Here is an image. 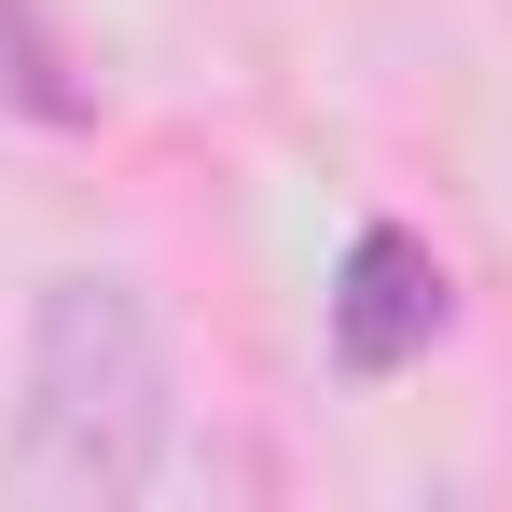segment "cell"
Instances as JSON below:
<instances>
[{
	"instance_id": "6da1fadb",
	"label": "cell",
	"mask_w": 512,
	"mask_h": 512,
	"mask_svg": "<svg viewBox=\"0 0 512 512\" xmlns=\"http://www.w3.org/2000/svg\"><path fill=\"white\" fill-rule=\"evenodd\" d=\"M14 471L42 499H139L167 471V333L125 277H42L28 305V402H14Z\"/></svg>"
},
{
	"instance_id": "7a4b0ae2",
	"label": "cell",
	"mask_w": 512,
	"mask_h": 512,
	"mask_svg": "<svg viewBox=\"0 0 512 512\" xmlns=\"http://www.w3.org/2000/svg\"><path fill=\"white\" fill-rule=\"evenodd\" d=\"M443 319H457L443 250H429L416 222H360L346 263H333V360L346 374H416L429 346H443Z\"/></svg>"
},
{
	"instance_id": "3957f363",
	"label": "cell",
	"mask_w": 512,
	"mask_h": 512,
	"mask_svg": "<svg viewBox=\"0 0 512 512\" xmlns=\"http://www.w3.org/2000/svg\"><path fill=\"white\" fill-rule=\"evenodd\" d=\"M0 97L28 111V125H84L97 97L70 84V56H56V28L28 14V0H0Z\"/></svg>"
}]
</instances>
